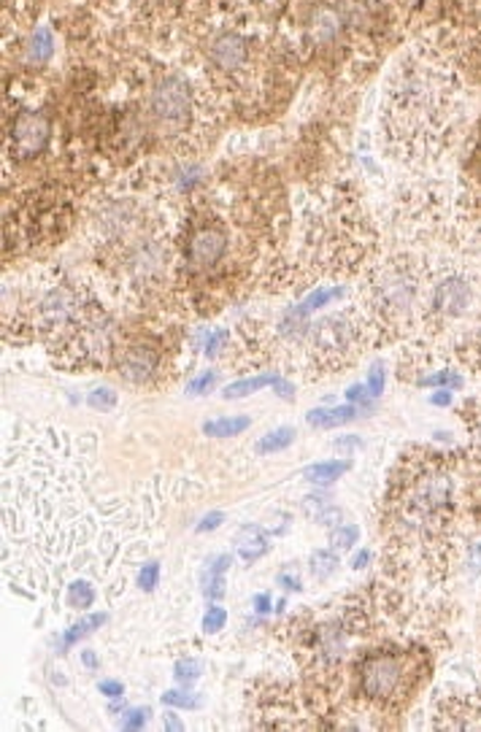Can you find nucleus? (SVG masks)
Wrapping results in <instances>:
<instances>
[{"label":"nucleus","mask_w":481,"mask_h":732,"mask_svg":"<svg viewBox=\"0 0 481 732\" xmlns=\"http://www.w3.org/2000/svg\"><path fill=\"white\" fill-rule=\"evenodd\" d=\"M219 522H222V514H208L206 519H203L201 525H198V530H201V533L217 530V527H219Z\"/></svg>","instance_id":"58836bf2"},{"label":"nucleus","mask_w":481,"mask_h":732,"mask_svg":"<svg viewBox=\"0 0 481 732\" xmlns=\"http://www.w3.org/2000/svg\"><path fill=\"white\" fill-rule=\"evenodd\" d=\"M114 368L127 385H149L160 374V352L149 344L125 346L114 354Z\"/></svg>","instance_id":"4468645a"},{"label":"nucleus","mask_w":481,"mask_h":732,"mask_svg":"<svg viewBox=\"0 0 481 732\" xmlns=\"http://www.w3.org/2000/svg\"><path fill=\"white\" fill-rule=\"evenodd\" d=\"M57 359L73 370L103 368L114 359V322L108 313L98 306L87 313L71 333L57 341Z\"/></svg>","instance_id":"1a4fd4ad"},{"label":"nucleus","mask_w":481,"mask_h":732,"mask_svg":"<svg viewBox=\"0 0 481 732\" xmlns=\"http://www.w3.org/2000/svg\"><path fill=\"white\" fill-rule=\"evenodd\" d=\"M433 728L436 730H481V695L477 693H446L433 702Z\"/></svg>","instance_id":"9b49d317"},{"label":"nucleus","mask_w":481,"mask_h":732,"mask_svg":"<svg viewBox=\"0 0 481 732\" xmlns=\"http://www.w3.org/2000/svg\"><path fill=\"white\" fill-rule=\"evenodd\" d=\"M433 263L411 252L379 260L365 278V313L374 319L376 333L401 339L422 322Z\"/></svg>","instance_id":"20e7f679"},{"label":"nucleus","mask_w":481,"mask_h":732,"mask_svg":"<svg viewBox=\"0 0 481 732\" xmlns=\"http://www.w3.org/2000/svg\"><path fill=\"white\" fill-rule=\"evenodd\" d=\"M228 568H230L228 554L214 557V560L203 568L201 586H203V595H206L208 601H219V597L225 595V573H228Z\"/></svg>","instance_id":"a211bd4d"},{"label":"nucleus","mask_w":481,"mask_h":732,"mask_svg":"<svg viewBox=\"0 0 481 732\" xmlns=\"http://www.w3.org/2000/svg\"><path fill=\"white\" fill-rule=\"evenodd\" d=\"M225 621H228V614H225V608L211 606L206 611V617H203V630H206V632H219L225 627Z\"/></svg>","instance_id":"473e14b6"},{"label":"nucleus","mask_w":481,"mask_h":732,"mask_svg":"<svg viewBox=\"0 0 481 732\" xmlns=\"http://www.w3.org/2000/svg\"><path fill=\"white\" fill-rule=\"evenodd\" d=\"M201 676V662H195V660H182L176 665V678L182 684H190V682H195V678Z\"/></svg>","instance_id":"72a5a7b5"},{"label":"nucleus","mask_w":481,"mask_h":732,"mask_svg":"<svg viewBox=\"0 0 481 732\" xmlns=\"http://www.w3.org/2000/svg\"><path fill=\"white\" fill-rule=\"evenodd\" d=\"M149 711L147 708H136V711H127L125 719H122V728L125 730H138L144 728V722H147Z\"/></svg>","instance_id":"e433bc0d"},{"label":"nucleus","mask_w":481,"mask_h":732,"mask_svg":"<svg viewBox=\"0 0 481 732\" xmlns=\"http://www.w3.org/2000/svg\"><path fill=\"white\" fill-rule=\"evenodd\" d=\"M87 403L95 411H112L114 405H117V394H114L112 389H95V392L87 398Z\"/></svg>","instance_id":"7c9ffc66"},{"label":"nucleus","mask_w":481,"mask_h":732,"mask_svg":"<svg viewBox=\"0 0 481 732\" xmlns=\"http://www.w3.org/2000/svg\"><path fill=\"white\" fill-rule=\"evenodd\" d=\"M149 108H152V119L154 125L160 127L162 133H184L190 127L195 116V103H193V92L190 87L184 84L182 79H162L158 87L152 90V98H149Z\"/></svg>","instance_id":"9d476101"},{"label":"nucleus","mask_w":481,"mask_h":732,"mask_svg":"<svg viewBox=\"0 0 481 732\" xmlns=\"http://www.w3.org/2000/svg\"><path fill=\"white\" fill-rule=\"evenodd\" d=\"M293 441H295V430L293 427H279V430H274V433L265 435V438L260 441L257 451H260V455H274V451L287 449Z\"/></svg>","instance_id":"393cba45"},{"label":"nucleus","mask_w":481,"mask_h":732,"mask_svg":"<svg viewBox=\"0 0 481 732\" xmlns=\"http://www.w3.org/2000/svg\"><path fill=\"white\" fill-rule=\"evenodd\" d=\"M335 568H339V557L330 554V551H317V554L311 557V573L320 581L333 576Z\"/></svg>","instance_id":"cd10ccee"},{"label":"nucleus","mask_w":481,"mask_h":732,"mask_svg":"<svg viewBox=\"0 0 481 732\" xmlns=\"http://www.w3.org/2000/svg\"><path fill=\"white\" fill-rule=\"evenodd\" d=\"M95 306L90 304L84 289L73 282L46 284L44 289L31 295L27 309L20 311V317L9 319V324H20L27 339H55L71 333L73 328L87 317Z\"/></svg>","instance_id":"423d86ee"},{"label":"nucleus","mask_w":481,"mask_h":732,"mask_svg":"<svg viewBox=\"0 0 481 732\" xmlns=\"http://www.w3.org/2000/svg\"><path fill=\"white\" fill-rule=\"evenodd\" d=\"M355 405H335V409H314L309 411V424L317 430H330L346 424L355 416Z\"/></svg>","instance_id":"412c9836"},{"label":"nucleus","mask_w":481,"mask_h":732,"mask_svg":"<svg viewBox=\"0 0 481 732\" xmlns=\"http://www.w3.org/2000/svg\"><path fill=\"white\" fill-rule=\"evenodd\" d=\"M254 606H257V611H260V614H265V611H268L271 601H268V597H265V595H260L257 601H254Z\"/></svg>","instance_id":"37998d69"},{"label":"nucleus","mask_w":481,"mask_h":732,"mask_svg":"<svg viewBox=\"0 0 481 732\" xmlns=\"http://www.w3.org/2000/svg\"><path fill=\"white\" fill-rule=\"evenodd\" d=\"M457 354H460L462 363L481 376V313L468 333H462V339L457 341Z\"/></svg>","instance_id":"6ab92c4d"},{"label":"nucleus","mask_w":481,"mask_h":732,"mask_svg":"<svg viewBox=\"0 0 481 732\" xmlns=\"http://www.w3.org/2000/svg\"><path fill=\"white\" fill-rule=\"evenodd\" d=\"M357 538H360V530H357L355 525H346V527H339L330 540H333L335 549H352V546L357 544Z\"/></svg>","instance_id":"2f4dec72"},{"label":"nucleus","mask_w":481,"mask_h":732,"mask_svg":"<svg viewBox=\"0 0 481 732\" xmlns=\"http://www.w3.org/2000/svg\"><path fill=\"white\" fill-rule=\"evenodd\" d=\"M368 560H370L368 551H360V554L355 557V568H365V562H368Z\"/></svg>","instance_id":"c03bdc74"},{"label":"nucleus","mask_w":481,"mask_h":732,"mask_svg":"<svg viewBox=\"0 0 481 732\" xmlns=\"http://www.w3.org/2000/svg\"><path fill=\"white\" fill-rule=\"evenodd\" d=\"M62 597H66V606L71 608V611H87V608H92V603H95L98 590L90 579H73L71 584L66 586V592H62Z\"/></svg>","instance_id":"aec40b11"},{"label":"nucleus","mask_w":481,"mask_h":732,"mask_svg":"<svg viewBox=\"0 0 481 732\" xmlns=\"http://www.w3.org/2000/svg\"><path fill=\"white\" fill-rule=\"evenodd\" d=\"M252 424L247 416H225V420H211L203 424V433L211 435V438H230V435H239Z\"/></svg>","instance_id":"4be33fe9"},{"label":"nucleus","mask_w":481,"mask_h":732,"mask_svg":"<svg viewBox=\"0 0 481 732\" xmlns=\"http://www.w3.org/2000/svg\"><path fill=\"white\" fill-rule=\"evenodd\" d=\"M165 728L168 730H182V719H176V713H165Z\"/></svg>","instance_id":"79ce46f5"},{"label":"nucleus","mask_w":481,"mask_h":732,"mask_svg":"<svg viewBox=\"0 0 481 732\" xmlns=\"http://www.w3.org/2000/svg\"><path fill=\"white\" fill-rule=\"evenodd\" d=\"M462 122L460 81L431 55H411L392 71L381 106V133L392 160L411 168L438 162Z\"/></svg>","instance_id":"7ed1b4c3"},{"label":"nucleus","mask_w":481,"mask_h":732,"mask_svg":"<svg viewBox=\"0 0 481 732\" xmlns=\"http://www.w3.org/2000/svg\"><path fill=\"white\" fill-rule=\"evenodd\" d=\"M479 647H481V614H479Z\"/></svg>","instance_id":"de8ad7c7"},{"label":"nucleus","mask_w":481,"mask_h":732,"mask_svg":"<svg viewBox=\"0 0 481 732\" xmlns=\"http://www.w3.org/2000/svg\"><path fill=\"white\" fill-rule=\"evenodd\" d=\"M276 381H279V376L276 374H265V376H254V379H247V381H236V385H230L228 389H225V398L228 400H239V398H247V394H252V392H257V389H263V387H271V385H276Z\"/></svg>","instance_id":"b1692460"},{"label":"nucleus","mask_w":481,"mask_h":732,"mask_svg":"<svg viewBox=\"0 0 481 732\" xmlns=\"http://www.w3.org/2000/svg\"><path fill=\"white\" fill-rule=\"evenodd\" d=\"M84 662H87V665H95L98 660H95V656H92L90 652H87V654H84Z\"/></svg>","instance_id":"49530a36"},{"label":"nucleus","mask_w":481,"mask_h":732,"mask_svg":"<svg viewBox=\"0 0 481 732\" xmlns=\"http://www.w3.org/2000/svg\"><path fill=\"white\" fill-rule=\"evenodd\" d=\"M471 430L473 438H477V444L481 446V411H477V416H471Z\"/></svg>","instance_id":"a19ab883"},{"label":"nucleus","mask_w":481,"mask_h":732,"mask_svg":"<svg viewBox=\"0 0 481 732\" xmlns=\"http://www.w3.org/2000/svg\"><path fill=\"white\" fill-rule=\"evenodd\" d=\"M101 693L108 695V697H122V693H125V687H122L119 682H103L101 684Z\"/></svg>","instance_id":"ea45409f"},{"label":"nucleus","mask_w":481,"mask_h":732,"mask_svg":"<svg viewBox=\"0 0 481 732\" xmlns=\"http://www.w3.org/2000/svg\"><path fill=\"white\" fill-rule=\"evenodd\" d=\"M304 508H306V514H309L311 519L320 522V525H333V522H330V519H339V508H333V505H330L320 495L306 497Z\"/></svg>","instance_id":"a878e982"},{"label":"nucleus","mask_w":481,"mask_h":732,"mask_svg":"<svg viewBox=\"0 0 481 732\" xmlns=\"http://www.w3.org/2000/svg\"><path fill=\"white\" fill-rule=\"evenodd\" d=\"M460 468L455 451L411 449L392 468L385 497L387 554L442 581L455 549L460 514Z\"/></svg>","instance_id":"f03ea898"},{"label":"nucleus","mask_w":481,"mask_h":732,"mask_svg":"<svg viewBox=\"0 0 481 732\" xmlns=\"http://www.w3.org/2000/svg\"><path fill=\"white\" fill-rule=\"evenodd\" d=\"M236 551H239V557L247 565H252L268 551V538H265V533L257 525H247L236 536Z\"/></svg>","instance_id":"f3484780"},{"label":"nucleus","mask_w":481,"mask_h":732,"mask_svg":"<svg viewBox=\"0 0 481 732\" xmlns=\"http://www.w3.org/2000/svg\"><path fill=\"white\" fill-rule=\"evenodd\" d=\"M217 381H219L217 370H206V374L198 376V379H195L193 385L187 387V392L190 394H203V392H208V389H211L214 385H217Z\"/></svg>","instance_id":"f704fd0d"},{"label":"nucleus","mask_w":481,"mask_h":732,"mask_svg":"<svg viewBox=\"0 0 481 732\" xmlns=\"http://www.w3.org/2000/svg\"><path fill=\"white\" fill-rule=\"evenodd\" d=\"M346 652V638L339 625H324L311 638V660L322 667V671H333L339 660Z\"/></svg>","instance_id":"2eb2a0df"},{"label":"nucleus","mask_w":481,"mask_h":732,"mask_svg":"<svg viewBox=\"0 0 481 732\" xmlns=\"http://www.w3.org/2000/svg\"><path fill=\"white\" fill-rule=\"evenodd\" d=\"M376 324L360 309L335 311L320 322L306 324V357L314 376L341 374L368 352Z\"/></svg>","instance_id":"39448f33"},{"label":"nucleus","mask_w":481,"mask_h":732,"mask_svg":"<svg viewBox=\"0 0 481 732\" xmlns=\"http://www.w3.org/2000/svg\"><path fill=\"white\" fill-rule=\"evenodd\" d=\"M433 403H442V405H446V403H449V394H446V392H442V394H433Z\"/></svg>","instance_id":"a18cd8bd"},{"label":"nucleus","mask_w":481,"mask_h":732,"mask_svg":"<svg viewBox=\"0 0 481 732\" xmlns=\"http://www.w3.org/2000/svg\"><path fill=\"white\" fill-rule=\"evenodd\" d=\"M479 276L462 263L433 265L422 324L431 333L457 328L479 306Z\"/></svg>","instance_id":"0eeeda50"},{"label":"nucleus","mask_w":481,"mask_h":732,"mask_svg":"<svg viewBox=\"0 0 481 732\" xmlns=\"http://www.w3.org/2000/svg\"><path fill=\"white\" fill-rule=\"evenodd\" d=\"M416 385L420 387H451V389H457L460 387V374H451V370H442V374H433V376H427V379H416Z\"/></svg>","instance_id":"c85d7f7f"},{"label":"nucleus","mask_w":481,"mask_h":732,"mask_svg":"<svg viewBox=\"0 0 481 732\" xmlns=\"http://www.w3.org/2000/svg\"><path fill=\"white\" fill-rule=\"evenodd\" d=\"M381 389H385V370H381V365H376L368 379V394H381Z\"/></svg>","instance_id":"4c0bfd02"},{"label":"nucleus","mask_w":481,"mask_h":732,"mask_svg":"<svg viewBox=\"0 0 481 732\" xmlns=\"http://www.w3.org/2000/svg\"><path fill=\"white\" fill-rule=\"evenodd\" d=\"M165 706H179V708H195L198 706V697L193 693H165L162 695Z\"/></svg>","instance_id":"c9c22d12"},{"label":"nucleus","mask_w":481,"mask_h":732,"mask_svg":"<svg viewBox=\"0 0 481 732\" xmlns=\"http://www.w3.org/2000/svg\"><path fill=\"white\" fill-rule=\"evenodd\" d=\"M350 468H352V462H346V460L320 462V465H311V468L306 470V479L314 481V484H328V481L341 479V476H344Z\"/></svg>","instance_id":"5701e85b"},{"label":"nucleus","mask_w":481,"mask_h":732,"mask_svg":"<svg viewBox=\"0 0 481 732\" xmlns=\"http://www.w3.org/2000/svg\"><path fill=\"white\" fill-rule=\"evenodd\" d=\"M357 687L379 708H398L420 687L416 654L381 649L365 654L357 665Z\"/></svg>","instance_id":"6e6552de"},{"label":"nucleus","mask_w":481,"mask_h":732,"mask_svg":"<svg viewBox=\"0 0 481 732\" xmlns=\"http://www.w3.org/2000/svg\"><path fill=\"white\" fill-rule=\"evenodd\" d=\"M158 579H160V565L158 562H147V565H141V571H138L136 584L141 586L144 592H149L158 586Z\"/></svg>","instance_id":"c756f323"},{"label":"nucleus","mask_w":481,"mask_h":732,"mask_svg":"<svg viewBox=\"0 0 481 732\" xmlns=\"http://www.w3.org/2000/svg\"><path fill=\"white\" fill-rule=\"evenodd\" d=\"M51 141V122L41 112H22L9 127V149L16 160H31L46 152Z\"/></svg>","instance_id":"ddd939ff"},{"label":"nucleus","mask_w":481,"mask_h":732,"mask_svg":"<svg viewBox=\"0 0 481 732\" xmlns=\"http://www.w3.org/2000/svg\"><path fill=\"white\" fill-rule=\"evenodd\" d=\"M211 57L219 68L236 71V68H241L243 60H247V44H243V38L236 36V33H222V36L214 38Z\"/></svg>","instance_id":"dca6fc26"},{"label":"nucleus","mask_w":481,"mask_h":732,"mask_svg":"<svg viewBox=\"0 0 481 732\" xmlns=\"http://www.w3.org/2000/svg\"><path fill=\"white\" fill-rule=\"evenodd\" d=\"M106 614H95V617H87V619H81L77 621V625L71 627V630L66 632V647H71V643H77L79 638H84V636H90L92 630H95V627H101V625H106Z\"/></svg>","instance_id":"bb28decb"},{"label":"nucleus","mask_w":481,"mask_h":732,"mask_svg":"<svg viewBox=\"0 0 481 732\" xmlns=\"http://www.w3.org/2000/svg\"><path fill=\"white\" fill-rule=\"evenodd\" d=\"M20 435V430H14ZM25 446L11 435L3 460V571L51 597L62 590V573H90L92 565H114L127 533V519L114 522V505L90 495L84 455L71 449L68 433L22 427ZM71 579V581H73Z\"/></svg>","instance_id":"f257e3e1"},{"label":"nucleus","mask_w":481,"mask_h":732,"mask_svg":"<svg viewBox=\"0 0 481 732\" xmlns=\"http://www.w3.org/2000/svg\"><path fill=\"white\" fill-rule=\"evenodd\" d=\"M225 252H228V236H225L222 225H217L214 219L193 225L184 236L182 254L190 268H211L225 258Z\"/></svg>","instance_id":"f8f14e48"}]
</instances>
